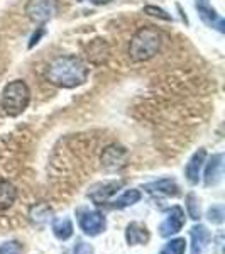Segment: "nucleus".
<instances>
[{
	"label": "nucleus",
	"mask_w": 225,
	"mask_h": 254,
	"mask_svg": "<svg viewBox=\"0 0 225 254\" xmlns=\"http://www.w3.org/2000/svg\"><path fill=\"white\" fill-rule=\"evenodd\" d=\"M90 69L78 56H58L49 61L44 76L51 85L58 88H76L87 83Z\"/></svg>",
	"instance_id": "1"
},
{
	"label": "nucleus",
	"mask_w": 225,
	"mask_h": 254,
	"mask_svg": "<svg viewBox=\"0 0 225 254\" xmlns=\"http://www.w3.org/2000/svg\"><path fill=\"white\" fill-rule=\"evenodd\" d=\"M163 34L154 26H144L134 32L129 43V58L134 63H144L153 60L161 51Z\"/></svg>",
	"instance_id": "2"
},
{
	"label": "nucleus",
	"mask_w": 225,
	"mask_h": 254,
	"mask_svg": "<svg viewBox=\"0 0 225 254\" xmlns=\"http://www.w3.org/2000/svg\"><path fill=\"white\" fill-rule=\"evenodd\" d=\"M31 102V88L24 80H14L3 87L0 105L9 117H17Z\"/></svg>",
	"instance_id": "3"
},
{
	"label": "nucleus",
	"mask_w": 225,
	"mask_h": 254,
	"mask_svg": "<svg viewBox=\"0 0 225 254\" xmlns=\"http://www.w3.org/2000/svg\"><path fill=\"white\" fill-rule=\"evenodd\" d=\"M24 14L31 22L44 26L58 14V0H27Z\"/></svg>",
	"instance_id": "4"
},
{
	"label": "nucleus",
	"mask_w": 225,
	"mask_h": 254,
	"mask_svg": "<svg viewBox=\"0 0 225 254\" xmlns=\"http://www.w3.org/2000/svg\"><path fill=\"white\" fill-rule=\"evenodd\" d=\"M78 224L83 234L90 237H97L107 227V219L100 210H80L78 212Z\"/></svg>",
	"instance_id": "5"
},
{
	"label": "nucleus",
	"mask_w": 225,
	"mask_h": 254,
	"mask_svg": "<svg viewBox=\"0 0 225 254\" xmlns=\"http://www.w3.org/2000/svg\"><path fill=\"white\" fill-rule=\"evenodd\" d=\"M127 149L117 144H110L102 151V166L105 171H120L127 166Z\"/></svg>",
	"instance_id": "6"
},
{
	"label": "nucleus",
	"mask_w": 225,
	"mask_h": 254,
	"mask_svg": "<svg viewBox=\"0 0 225 254\" xmlns=\"http://www.w3.org/2000/svg\"><path fill=\"white\" fill-rule=\"evenodd\" d=\"M186 222V215L185 210H183L179 205L171 207L169 210L166 212V217L161 224H159V236L161 237H171L174 234H178L183 227H185Z\"/></svg>",
	"instance_id": "7"
},
{
	"label": "nucleus",
	"mask_w": 225,
	"mask_h": 254,
	"mask_svg": "<svg viewBox=\"0 0 225 254\" xmlns=\"http://www.w3.org/2000/svg\"><path fill=\"white\" fill-rule=\"evenodd\" d=\"M122 187H124V182H122V180H118V182L117 180H113V182L97 183V185H93L92 188H90L88 196L93 203L102 205V203L109 202V200L112 198V196L115 195Z\"/></svg>",
	"instance_id": "8"
},
{
	"label": "nucleus",
	"mask_w": 225,
	"mask_h": 254,
	"mask_svg": "<svg viewBox=\"0 0 225 254\" xmlns=\"http://www.w3.org/2000/svg\"><path fill=\"white\" fill-rule=\"evenodd\" d=\"M195 7H196V10H198L200 17H202V20L207 26L214 27V29H217L219 32L225 31L224 19L220 17V15L217 14V10L210 5V0H195Z\"/></svg>",
	"instance_id": "9"
},
{
	"label": "nucleus",
	"mask_w": 225,
	"mask_h": 254,
	"mask_svg": "<svg viewBox=\"0 0 225 254\" xmlns=\"http://www.w3.org/2000/svg\"><path fill=\"white\" fill-rule=\"evenodd\" d=\"M224 173V154L217 153L212 154V158L208 159L205 166V175H203V183L207 187H215L220 183Z\"/></svg>",
	"instance_id": "10"
},
{
	"label": "nucleus",
	"mask_w": 225,
	"mask_h": 254,
	"mask_svg": "<svg viewBox=\"0 0 225 254\" xmlns=\"http://www.w3.org/2000/svg\"><path fill=\"white\" fill-rule=\"evenodd\" d=\"M205 159H207V151L203 149V147H200L198 151L193 153L190 161L186 163L185 176L190 185H196V183L200 182V173H202V168L205 165Z\"/></svg>",
	"instance_id": "11"
},
{
	"label": "nucleus",
	"mask_w": 225,
	"mask_h": 254,
	"mask_svg": "<svg viewBox=\"0 0 225 254\" xmlns=\"http://www.w3.org/2000/svg\"><path fill=\"white\" fill-rule=\"evenodd\" d=\"M142 190L149 195H163V196H176L179 193V187L174 180L161 178L158 182H151L142 185Z\"/></svg>",
	"instance_id": "12"
},
{
	"label": "nucleus",
	"mask_w": 225,
	"mask_h": 254,
	"mask_svg": "<svg viewBox=\"0 0 225 254\" xmlns=\"http://www.w3.org/2000/svg\"><path fill=\"white\" fill-rule=\"evenodd\" d=\"M151 239V234L147 227L141 222H130L125 227V241L129 246H142L147 244Z\"/></svg>",
	"instance_id": "13"
},
{
	"label": "nucleus",
	"mask_w": 225,
	"mask_h": 254,
	"mask_svg": "<svg viewBox=\"0 0 225 254\" xmlns=\"http://www.w3.org/2000/svg\"><path fill=\"white\" fill-rule=\"evenodd\" d=\"M87 58L92 64H102L109 60V55H110V49H109V44L105 43L104 39H93L92 43L87 46Z\"/></svg>",
	"instance_id": "14"
},
{
	"label": "nucleus",
	"mask_w": 225,
	"mask_h": 254,
	"mask_svg": "<svg viewBox=\"0 0 225 254\" xmlns=\"http://www.w3.org/2000/svg\"><path fill=\"white\" fill-rule=\"evenodd\" d=\"M190 236H191V254H202L203 249L207 248V244L212 239L210 231L202 224L193 225L190 231Z\"/></svg>",
	"instance_id": "15"
},
{
	"label": "nucleus",
	"mask_w": 225,
	"mask_h": 254,
	"mask_svg": "<svg viewBox=\"0 0 225 254\" xmlns=\"http://www.w3.org/2000/svg\"><path fill=\"white\" fill-rule=\"evenodd\" d=\"M17 198V190L9 180H0V210H7L14 205Z\"/></svg>",
	"instance_id": "16"
},
{
	"label": "nucleus",
	"mask_w": 225,
	"mask_h": 254,
	"mask_svg": "<svg viewBox=\"0 0 225 254\" xmlns=\"http://www.w3.org/2000/svg\"><path fill=\"white\" fill-rule=\"evenodd\" d=\"M53 234H55L56 239L59 241H68L69 237L73 236V222L71 219H68V217H59V219H55L53 220Z\"/></svg>",
	"instance_id": "17"
},
{
	"label": "nucleus",
	"mask_w": 225,
	"mask_h": 254,
	"mask_svg": "<svg viewBox=\"0 0 225 254\" xmlns=\"http://www.w3.org/2000/svg\"><path fill=\"white\" fill-rule=\"evenodd\" d=\"M142 198V193L136 188H130V190H125L124 193H122L118 198H115L112 202V208H118V210H122V208H127V207H132L134 203H137L139 200Z\"/></svg>",
	"instance_id": "18"
},
{
	"label": "nucleus",
	"mask_w": 225,
	"mask_h": 254,
	"mask_svg": "<svg viewBox=\"0 0 225 254\" xmlns=\"http://www.w3.org/2000/svg\"><path fill=\"white\" fill-rule=\"evenodd\" d=\"M185 207H186V214L190 219L200 220L202 219V210H200V200L195 193H188L185 198Z\"/></svg>",
	"instance_id": "19"
},
{
	"label": "nucleus",
	"mask_w": 225,
	"mask_h": 254,
	"mask_svg": "<svg viewBox=\"0 0 225 254\" xmlns=\"http://www.w3.org/2000/svg\"><path fill=\"white\" fill-rule=\"evenodd\" d=\"M186 251V239L185 237H176L165 244L161 249V254H185Z\"/></svg>",
	"instance_id": "20"
},
{
	"label": "nucleus",
	"mask_w": 225,
	"mask_h": 254,
	"mask_svg": "<svg viewBox=\"0 0 225 254\" xmlns=\"http://www.w3.org/2000/svg\"><path fill=\"white\" fill-rule=\"evenodd\" d=\"M49 215H51V208H49L48 205H44V203H38V205H34L31 208V214H29V217L34 220V222H44Z\"/></svg>",
	"instance_id": "21"
},
{
	"label": "nucleus",
	"mask_w": 225,
	"mask_h": 254,
	"mask_svg": "<svg viewBox=\"0 0 225 254\" xmlns=\"http://www.w3.org/2000/svg\"><path fill=\"white\" fill-rule=\"evenodd\" d=\"M144 14L151 15V17H158V19H161V20H168V22L171 20V15L168 14L165 9H161V7H156V5H146L144 7Z\"/></svg>",
	"instance_id": "22"
},
{
	"label": "nucleus",
	"mask_w": 225,
	"mask_h": 254,
	"mask_svg": "<svg viewBox=\"0 0 225 254\" xmlns=\"http://www.w3.org/2000/svg\"><path fill=\"white\" fill-rule=\"evenodd\" d=\"M208 220H210L212 224H222L225 220V214H224V207L222 205H214L208 210Z\"/></svg>",
	"instance_id": "23"
},
{
	"label": "nucleus",
	"mask_w": 225,
	"mask_h": 254,
	"mask_svg": "<svg viewBox=\"0 0 225 254\" xmlns=\"http://www.w3.org/2000/svg\"><path fill=\"white\" fill-rule=\"evenodd\" d=\"M93 253H95V249H93L92 244H87V243H83V241H78L76 246H73L71 249H68V251L63 253V254H93Z\"/></svg>",
	"instance_id": "24"
},
{
	"label": "nucleus",
	"mask_w": 225,
	"mask_h": 254,
	"mask_svg": "<svg viewBox=\"0 0 225 254\" xmlns=\"http://www.w3.org/2000/svg\"><path fill=\"white\" fill-rule=\"evenodd\" d=\"M22 253V244L17 241H9L0 246V254H20Z\"/></svg>",
	"instance_id": "25"
},
{
	"label": "nucleus",
	"mask_w": 225,
	"mask_h": 254,
	"mask_svg": "<svg viewBox=\"0 0 225 254\" xmlns=\"http://www.w3.org/2000/svg\"><path fill=\"white\" fill-rule=\"evenodd\" d=\"M43 34H44V29H43V26H41L38 34H34V36H32V38H31L29 48H32V46H34V44H38V43H39V38H41V36H43Z\"/></svg>",
	"instance_id": "26"
},
{
	"label": "nucleus",
	"mask_w": 225,
	"mask_h": 254,
	"mask_svg": "<svg viewBox=\"0 0 225 254\" xmlns=\"http://www.w3.org/2000/svg\"><path fill=\"white\" fill-rule=\"evenodd\" d=\"M90 2H93V3H107V2H110V0H90Z\"/></svg>",
	"instance_id": "27"
}]
</instances>
